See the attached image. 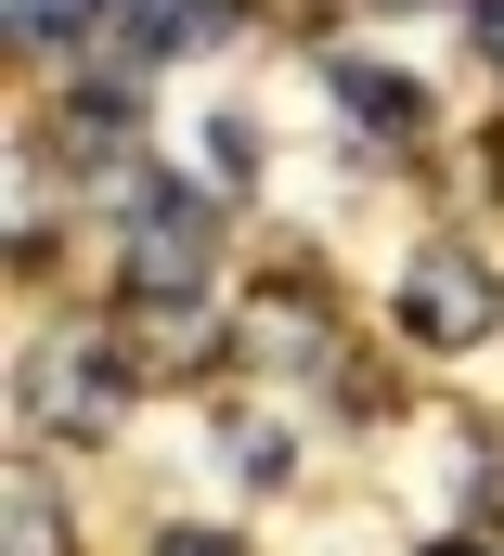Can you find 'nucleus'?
<instances>
[{"label":"nucleus","instance_id":"obj_6","mask_svg":"<svg viewBox=\"0 0 504 556\" xmlns=\"http://www.w3.org/2000/svg\"><path fill=\"white\" fill-rule=\"evenodd\" d=\"M324 91H337V117H350L363 142H427V78H388V65H363V52H337Z\"/></svg>","mask_w":504,"mask_h":556},{"label":"nucleus","instance_id":"obj_13","mask_svg":"<svg viewBox=\"0 0 504 556\" xmlns=\"http://www.w3.org/2000/svg\"><path fill=\"white\" fill-rule=\"evenodd\" d=\"M492 181H504V130H492Z\"/></svg>","mask_w":504,"mask_h":556},{"label":"nucleus","instance_id":"obj_7","mask_svg":"<svg viewBox=\"0 0 504 556\" xmlns=\"http://www.w3.org/2000/svg\"><path fill=\"white\" fill-rule=\"evenodd\" d=\"M129 117H142L129 78H78L65 91V155H129Z\"/></svg>","mask_w":504,"mask_h":556},{"label":"nucleus","instance_id":"obj_1","mask_svg":"<svg viewBox=\"0 0 504 556\" xmlns=\"http://www.w3.org/2000/svg\"><path fill=\"white\" fill-rule=\"evenodd\" d=\"M220 260V194L181 181V168H129V207H117V285L129 298H194Z\"/></svg>","mask_w":504,"mask_h":556},{"label":"nucleus","instance_id":"obj_8","mask_svg":"<svg viewBox=\"0 0 504 556\" xmlns=\"http://www.w3.org/2000/svg\"><path fill=\"white\" fill-rule=\"evenodd\" d=\"M13 556H65V505H52V479H39V453L13 466Z\"/></svg>","mask_w":504,"mask_h":556},{"label":"nucleus","instance_id":"obj_12","mask_svg":"<svg viewBox=\"0 0 504 556\" xmlns=\"http://www.w3.org/2000/svg\"><path fill=\"white\" fill-rule=\"evenodd\" d=\"M427 556H504V544H466V531H440V544H427Z\"/></svg>","mask_w":504,"mask_h":556},{"label":"nucleus","instance_id":"obj_10","mask_svg":"<svg viewBox=\"0 0 504 556\" xmlns=\"http://www.w3.org/2000/svg\"><path fill=\"white\" fill-rule=\"evenodd\" d=\"M155 556H234V531H207V518H168V531H155Z\"/></svg>","mask_w":504,"mask_h":556},{"label":"nucleus","instance_id":"obj_2","mask_svg":"<svg viewBox=\"0 0 504 556\" xmlns=\"http://www.w3.org/2000/svg\"><path fill=\"white\" fill-rule=\"evenodd\" d=\"M492 324H504V273L479 247H453V233L388 273V337H401V350H440V363H453V350H479Z\"/></svg>","mask_w":504,"mask_h":556},{"label":"nucleus","instance_id":"obj_5","mask_svg":"<svg viewBox=\"0 0 504 556\" xmlns=\"http://www.w3.org/2000/svg\"><path fill=\"white\" fill-rule=\"evenodd\" d=\"M234 363H247V376H337L324 285H259L247 311H234Z\"/></svg>","mask_w":504,"mask_h":556},{"label":"nucleus","instance_id":"obj_3","mask_svg":"<svg viewBox=\"0 0 504 556\" xmlns=\"http://www.w3.org/2000/svg\"><path fill=\"white\" fill-rule=\"evenodd\" d=\"M129 389H142V376L117 363V337L65 324V337H39V350H26V389H13V402H26L39 440H104V427L129 415Z\"/></svg>","mask_w":504,"mask_h":556},{"label":"nucleus","instance_id":"obj_9","mask_svg":"<svg viewBox=\"0 0 504 556\" xmlns=\"http://www.w3.org/2000/svg\"><path fill=\"white\" fill-rule=\"evenodd\" d=\"M65 26H104V0H13V39H26V52H52Z\"/></svg>","mask_w":504,"mask_h":556},{"label":"nucleus","instance_id":"obj_4","mask_svg":"<svg viewBox=\"0 0 504 556\" xmlns=\"http://www.w3.org/2000/svg\"><path fill=\"white\" fill-rule=\"evenodd\" d=\"M104 337H117V363L142 376V389H181V376L234 363V324H207V298H129Z\"/></svg>","mask_w":504,"mask_h":556},{"label":"nucleus","instance_id":"obj_11","mask_svg":"<svg viewBox=\"0 0 504 556\" xmlns=\"http://www.w3.org/2000/svg\"><path fill=\"white\" fill-rule=\"evenodd\" d=\"M453 13H466V39H479V52L504 65V0H453Z\"/></svg>","mask_w":504,"mask_h":556}]
</instances>
